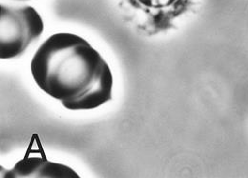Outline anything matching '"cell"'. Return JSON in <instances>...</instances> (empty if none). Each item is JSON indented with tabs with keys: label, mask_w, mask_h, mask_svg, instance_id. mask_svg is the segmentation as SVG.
<instances>
[{
	"label": "cell",
	"mask_w": 248,
	"mask_h": 178,
	"mask_svg": "<svg viewBox=\"0 0 248 178\" xmlns=\"http://www.w3.org/2000/svg\"><path fill=\"white\" fill-rule=\"evenodd\" d=\"M31 71L37 86L68 110H93L112 99L109 65L77 34L50 36L32 58Z\"/></svg>",
	"instance_id": "obj_1"
},
{
	"label": "cell",
	"mask_w": 248,
	"mask_h": 178,
	"mask_svg": "<svg viewBox=\"0 0 248 178\" xmlns=\"http://www.w3.org/2000/svg\"><path fill=\"white\" fill-rule=\"evenodd\" d=\"M40 15L31 6H1L0 58L12 59L21 56L43 32Z\"/></svg>",
	"instance_id": "obj_2"
},
{
	"label": "cell",
	"mask_w": 248,
	"mask_h": 178,
	"mask_svg": "<svg viewBox=\"0 0 248 178\" xmlns=\"http://www.w3.org/2000/svg\"><path fill=\"white\" fill-rule=\"evenodd\" d=\"M146 17L148 32L167 30L190 7L192 0H129Z\"/></svg>",
	"instance_id": "obj_3"
},
{
	"label": "cell",
	"mask_w": 248,
	"mask_h": 178,
	"mask_svg": "<svg viewBox=\"0 0 248 178\" xmlns=\"http://www.w3.org/2000/svg\"><path fill=\"white\" fill-rule=\"evenodd\" d=\"M6 178H79L68 166L38 157H27L2 174Z\"/></svg>",
	"instance_id": "obj_4"
},
{
	"label": "cell",
	"mask_w": 248,
	"mask_h": 178,
	"mask_svg": "<svg viewBox=\"0 0 248 178\" xmlns=\"http://www.w3.org/2000/svg\"><path fill=\"white\" fill-rule=\"evenodd\" d=\"M20 1H25V0H20Z\"/></svg>",
	"instance_id": "obj_5"
}]
</instances>
